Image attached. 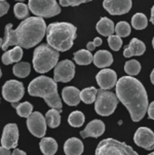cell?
<instances>
[{"mask_svg":"<svg viewBox=\"0 0 154 155\" xmlns=\"http://www.w3.org/2000/svg\"><path fill=\"white\" fill-rule=\"evenodd\" d=\"M19 133L18 128L15 124H8L5 126L3 130V134L1 138L2 147L5 149H12L17 146Z\"/></svg>","mask_w":154,"mask_h":155,"instance_id":"obj_13","label":"cell"},{"mask_svg":"<svg viewBox=\"0 0 154 155\" xmlns=\"http://www.w3.org/2000/svg\"><path fill=\"white\" fill-rule=\"evenodd\" d=\"M117 74L112 69H103L96 75V81L101 89L109 90L117 84Z\"/></svg>","mask_w":154,"mask_h":155,"instance_id":"obj_15","label":"cell"},{"mask_svg":"<svg viewBox=\"0 0 154 155\" xmlns=\"http://www.w3.org/2000/svg\"><path fill=\"white\" fill-rule=\"evenodd\" d=\"M29 132L37 138H43L46 133V121L39 112H34L26 121Z\"/></svg>","mask_w":154,"mask_h":155,"instance_id":"obj_11","label":"cell"},{"mask_svg":"<svg viewBox=\"0 0 154 155\" xmlns=\"http://www.w3.org/2000/svg\"><path fill=\"white\" fill-rule=\"evenodd\" d=\"M95 155H138V153L125 143L109 138L99 143Z\"/></svg>","mask_w":154,"mask_h":155,"instance_id":"obj_7","label":"cell"},{"mask_svg":"<svg viewBox=\"0 0 154 155\" xmlns=\"http://www.w3.org/2000/svg\"><path fill=\"white\" fill-rule=\"evenodd\" d=\"M31 71V65L28 63L21 62L17 63L13 67V73L19 78H25L29 75Z\"/></svg>","mask_w":154,"mask_h":155,"instance_id":"obj_27","label":"cell"},{"mask_svg":"<svg viewBox=\"0 0 154 155\" xmlns=\"http://www.w3.org/2000/svg\"><path fill=\"white\" fill-rule=\"evenodd\" d=\"M40 150L44 155H54L57 152V143L54 139L51 137H44L41 140Z\"/></svg>","mask_w":154,"mask_h":155,"instance_id":"obj_23","label":"cell"},{"mask_svg":"<svg viewBox=\"0 0 154 155\" xmlns=\"http://www.w3.org/2000/svg\"><path fill=\"white\" fill-rule=\"evenodd\" d=\"M23 57V50L19 46H15L12 50L6 51L2 55V62L5 64H10L12 63L19 62Z\"/></svg>","mask_w":154,"mask_h":155,"instance_id":"obj_22","label":"cell"},{"mask_svg":"<svg viewBox=\"0 0 154 155\" xmlns=\"http://www.w3.org/2000/svg\"><path fill=\"white\" fill-rule=\"evenodd\" d=\"M29 7L24 3H17L14 6V13L16 18L24 19L28 16L29 14Z\"/></svg>","mask_w":154,"mask_h":155,"instance_id":"obj_32","label":"cell"},{"mask_svg":"<svg viewBox=\"0 0 154 155\" xmlns=\"http://www.w3.org/2000/svg\"><path fill=\"white\" fill-rule=\"evenodd\" d=\"M28 7L38 17H52L61 12L58 3L54 0H30Z\"/></svg>","mask_w":154,"mask_h":155,"instance_id":"obj_8","label":"cell"},{"mask_svg":"<svg viewBox=\"0 0 154 155\" xmlns=\"http://www.w3.org/2000/svg\"><path fill=\"white\" fill-rule=\"evenodd\" d=\"M74 61L77 64L80 65H88L93 61V55L92 53L85 49H81L74 53Z\"/></svg>","mask_w":154,"mask_h":155,"instance_id":"obj_24","label":"cell"},{"mask_svg":"<svg viewBox=\"0 0 154 155\" xmlns=\"http://www.w3.org/2000/svg\"><path fill=\"white\" fill-rule=\"evenodd\" d=\"M151 22L154 25V5L152 7V13H151Z\"/></svg>","mask_w":154,"mask_h":155,"instance_id":"obj_42","label":"cell"},{"mask_svg":"<svg viewBox=\"0 0 154 155\" xmlns=\"http://www.w3.org/2000/svg\"><path fill=\"white\" fill-rule=\"evenodd\" d=\"M149 155H154V152H153V153H150Z\"/></svg>","mask_w":154,"mask_h":155,"instance_id":"obj_47","label":"cell"},{"mask_svg":"<svg viewBox=\"0 0 154 155\" xmlns=\"http://www.w3.org/2000/svg\"><path fill=\"white\" fill-rule=\"evenodd\" d=\"M64 151L66 155H81L84 152V143L78 138H70L64 143Z\"/></svg>","mask_w":154,"mask_h":155,"instance_id":"obj_19","label":"cell"},{"mask_svg":"<svg viewBox=\"0 0 154 155\" xmlns=\"http://www.w3.org/2000/svg\"><path fill=\"white\" fill-rule=\"evenodd\" d=\"M12 105L15 108L17 114L21 117L28 118L33 114V105L28 102L21 103L18 104H12Z\"/></svg>","mask_w":154,"mask_h":155,"instance_id":"obj_29","label":"cell"},{"mask_svg":"<svg viewBox=\"0 0 154 155\" xmlns=\"http://www.w3.org/2000/svg\"><path fill=\"white\" fill-rule=\"evenodd\" d=\"M104 131H105L104 124L101 120L96 119L90 122L86 125V127L80 133V134L83 138H88V137L98 138L101 135H103Z\"/></svg>","mask_w":154,"mask_h":155,"instance_id":"obj_16","label":"cell"},{"mask_svg":"<svg viewBox=\"0 0 154 155\" xmlns=\"http://www.w3.org/2000/svg\"><path fill=\"white\" fill-rule=\"evenodd\" d=\"M133 6V2L131 0L123 1H113L105 0L103 1V7L107 12L113 15H122L128 13Z\"/></svg>","mask_w":154,"mask_h":155,"instance_id":"obj_14","label":"cell"},{"mask_svg":"<svg viewBox=\"0 0 154 155\" xmlns=\"http://www.w3.org/2000/svg\"><path fill=\"white\" fill-rule=\"evenodd\" d=\"M108 44L111 49L117 52L121 49L123 41H122V38L118 35H111L108 37Z\"/></svg>","mask_w":154,"mask_h":155,"instance_id":"obj_34","label":"cell"},{"mask_svg":"<svg viewBox=\"0 0 154 155\" xmlns=\"http://www.w3.org/2000/svg\"><path fill=\"white\" fill-rule=\"evenodd\" d=\"M28 93L32 96L42 97L48 106L62 112L63 104L57 91L56 82L47 76H39L28 85Z\"/></svg>","mask_w":154,"mask_h":155,"instance_id":"obj_4","label":"cell"},{"mask_svg":"<svg viewBox=\"0 0 154 155\" xmlns=\"http://www.w3.org/2000/svg\"><path fill=\"white\" fill-rule=\"evenodd\" d=\"M97 32L103 36H111L113 35L115 32V26L113 22L108 17H102L96 25Z\"/></svg>","mask_w":154,"mask_h":155,"instance_id":"obj_21","label":"cell"},{"mask_svg":"<svg viewBox=\"0 0 154 155\" xmlns=\"http://www.w3.org/2000/svg\"><path fill=\"white\" fill-rule=\"evenodd\" d=\"M151 81H152V83L154 84V69L152 70V74H151Z\"/></svg>","mask_w":154,"mask_h":155,"instance_id":"obj_43","label":"cell"},{"mask_svg":"<svg viewBox=\"0 0 154 155\" xmlns=\"http://www.w3.org/2000/svg\"><path fill=\"white\" fill-rule=\"evenodd\" d=\"M116 95L127 108L133 122L141 121L149 107L148 94L143 84L133 76H123L116 84Z\"/></svg>","mask_w":154,"mask_h":155,"instance_id":"obj_2","label":"cell"},{"mask_svg":"<svg viewBox=\"0 0 154 155\" xmlns=\"http://www.w3.org/2000/svg\"><path fill=\"white\" fill-rule=\"evenodd\" d=\"M84 115L80 111H74L68 117V124L73 127H81L84 123Z\"/></svg>","mask_w":154,"mask_h":155,"instance_id":"obj_30","label":"cell"},{"mask_svg":"<svg viewBox=\"0 0 154 155\" xmlns=\"http://www.w3.org/2000/svg\"><path fill=\"white\" fill-rule=\"evenodd\" d=\"M75 74V65L70 60H63L57 64L54 72V80L55 82H70Z\"/></svg>","mask_w":154,"mask_h":155,"instance_id":"obj_10","label":"cell"},{"mask_svg":"<svg viewBox=\"0 0 154 155\" xmlns=\"http://www.w3.org/2000/svg\"><path fill=\"white\" fill-rule=\"evenodd\" d=\"M141 69H142L141 64L137 60L127 61L125 63V65H124V71L130 76L137 75L141 72Z\"/></svg>","mask_w":154,"mask_h":155,"instance_id":"obj_31","label":"cell"},{"mask_svg":"<svg viewBox=\"0 0 154 155\" xmlns=\"http://www.w3.org/2000/svg\"><path fill=\"white\" fill-rule=\"evenodd\" d=\"M77 28L70 23L57 22L50 24L46 28L48 45L58 52H65L74 45Z\"/></svg>","mask_w":154,"mask_h":155,"instance_id":"obj_3","label":"cell"},{"mask_svg":"<svg viewBox=\"0 0 154 155\" xmlns=\"http://www.w3.org/2000/svg\"><path fill=\"white\" fill-rule=\"evenodd\" d=\"M9 9V4L6 1L0 0V16L5 15L8 12Z\"/></svg>","mask_w":154,"mask_h":155,"instance_id":"obj_36","label":"cell"},{"mask_svg":"<svg viewBox=\"0 0 154 155\" xmlns=\"http://www.w3.org/2000/svg\"><path fill=\"white\" fill-rule=\"evenodd\" d=\"M152 46H153V48H154V37H153V39H152Z\"/></svg>","mask_w":154,"mask_h":155,"instance_id":"obj_45","label":"cell"},{"mask_svg":"<svg viewBox=\"0 0 154 155\" xmlns=\"http://www.w3.org/2000/svg\"><path fill=\"white\" fill-rule=\"evenodd\" d=\"M148 115L150 119L154 120V101L148 107Z\"/></svg>","mask_w":154,"mask_h":155,"instance_id":"obj_37","label":"cell"},{"mask_svg":"<svg viewBox=\"0 0 154 155\" xmlns=\"http://www.w3.org/2000/svg\"><path fill=\"white\" fill-rule=\"evenodd\" d=\"M59 52L48 44H42L34 51L33 65L37 73L44 74L57 65Z\"/></svg>","mask_w":154,"mask_h":155,"instance_id":"obj_5","label":"cell"},{"mask_svg":"<svg viewBox=\"0 0 154 155\" xmlns=\"http://www.w3.org/2000/svg\"><path fill=\"white\" fill-rule=\"evenodd\" d=\"M0 155H12L8 149H5L4 147H0Z\"/></svg>","mask_w":154,"mask_h":155,"instance_id":"obj_38","label":"cell"},{"mask_svg":"<svg viewBox=\"0 0 154 155\" xmlns=\"http://www.w3.org/2000/svg\"><path fill=\"white\" fill-rule=\"evenodd\" d=\"M12 155H26V153H25V152L19 150V149H15L14 152H13V153H12Z\"/></svg>","mask_w":154,"mask_h":155,"instance_id":"obj_40","label":"cell"},{"mask_svg":"<svg viewBox=\"0 0 154 155\" xmlns=\"http://www.w3.org/2000/svg\"><path fill=\"white\" fill-rule=\"evenodd\" d=\"M115 33L120 37H127L131 34V25L125 21H121L115 25Z\"/></svg>","mask_w":154,"mask_h":155,"instance_id":"obj_33","label":"cell"},{"mask_svg":"<svg viewBox=\"0 0 154 155\" xmlns=\"http://www.w3.org/2000/svg\"><path fill=\"white\" fill-rule=\"evenodd\" d=\"M146 51V46L144 43L137 38H133L128 46L124 48L123 55L125 57H132L142 55Z\"/></svg>","mask_w":154,"mask_h":155,"instance_id":"obj_18","label":"cell"},{"mask_svg":"<svg viewBox=\"0 0 154 155\" xmlns=\"http://www.w3.org/2000/svg\"><path fill=\"white\" fill-rule=\"evenodd\" d=\"M3 42H4V40L2 38H0V47L1 48H2V45H3Z\"/></svg>","mask_w":154,"mask_h":155,"instance_id":"obj_44","label":"cell"},{"mask_svg":"<svg viewBox=\"0 0 154 155\" xmlns=\"http://www.w3.org/2000/svg\"><path fill=\"white\" fill-rule=\"evenodd\" d=\"M119 99L113 92L100 89L98 90L95 100V112L101 116H109L113 114L118 105Z\"/></svg>","mask_w":154,"mask_h":155,"instance_id":"obj_6","label":"cell"},{"mask_svg":"<svg viewBox=\"0 0 154 155\" xmlns=\"http://www.w3.org/2000/svg\"><path fill=\"white\" fill-rule=\"evenodd\" d=\"M134 143L147 150L152 151L154 149V133L147 127H140L134 134Z\"/></svg>","mask_w":154,"mask_h":155,"instance_id":"obj_12","label":"cell"},{"mask_svg":"<svg viewBox=\"0 0 154 155\" xmlns=\"http://www.w3.org/2000/svg\"><path fill=\"white\" fill-rule=\"evenodd\" d=\"M86 47H87V50L88 51H93V50H94L95 49V45L93 44V42H89L88 44H87V45H86Z\"/></svg>","mask_w":154,"mask_h":155,"instance_id":"obj_39","label":"cell"},{"mask_svg":"<svg viewBox=\"0 0 154 155\" xmlns=\"http://www.w3.org/2000/svg\"><path fill=\"white\" fill-rule=\"evenodd\" d=\"M1 75H2V72H1V69H0V77H1Z\"/></svg>","mask_w":154,"mask_h":155,"instance_id":"obj_46","label":"cell"},{"mask_svg":"<svg viewBox=\"0 0 154 155\" xmlns=\"http://www.w3.org/2000/svg\"><path fill=\"white\" fill-rule=\"evenodd\" d=\"M132 25L136 30H143L148 25V19L143 13H136L132 18Z\"/></svg>","mask_w":154,"mask_h":155,"instance_id":"obj_28","label":"cell"},{"mask_svg":"<svg viewBox=\"0 0 154 155\" xmlns=\"http://www.w3.org/2000/svg\"><path fill=\"white\" fill-rule=\"evenodd\" d=\"M46 28L44 20L38 16L25 19L15 30L13 25L8 24L5 28L2 49L5 51L11 45L26 49L32 48L43 40Z\"/></svg>","mask_w":154,"mask_h":155,"instance_id":"obj_1","label":"cell"},{"mask_svg":"<svg viewBox=\"0 0 154 155\" xmlns=\"http://www.w3.org/2000/svg\"><path fill=\"white\" fill-rule=\"evenodd\" d=\"M93 64L99 68L110 66L113 62V54L107 50H99L93 55Z\"/></svg>","mask_w":154,"mask_h":155,"instance_id":"obj_20","label":"cell"},{"mask_svg":"<svg viewBox=\"0 0 154 155\" xmlns=\"http://www.w3.org/2000/svg\"><path fill=\"white\" fill-rule=\"evenodd\" d=\"M2 94L5 101L11 104H16L25 94L24 85L17 80H9L3 85Z\"/></svg>","mask_w":154,"mask_h":155,"instance_id":"obj_9","label":"cell"},{"mask_svg":"<svg viewBox=\"0 0 154 155\" xmlns=\"http://www.w3.org/2000/svg\"><path fill=\"white\" fill-rule=\"evenodd\" d=\"M81 92L74 86L64 87L62 91V97L64 102L69 106H76L81 101Z\"/></svg>","mask_w":154,"mask_h":155,"instance_id":"obj_17","label":"cell"},{"mask_svg":"<svg viewBox=\"0 0 154 155\" xmlns=\"http://www.w3.org/2000/svg\"><path fill=\"white\" fill-rule=\"evenodd\" d=\"M97 94H98V90L95 87L91 86V87L84 88V90H82L81 94H80V97H81V100L84 104H91L93 102H95Z\"/></svg>","mask_w":154,"mask_h":155,"instance_id":"obj_26","label":"cell"},{"mask_svg":"<svg viewBox=\"0 0 154 155\" xmlns=\"http://www.w3.org/2000/svg\"><path fill=\"white\" fill-rule=\"evenodd\" d=\"M59 3L62 6H68V5L77 6L81 4L87 3V1H85V0H79V1H76V0H61Z\"/></svg>","mask_w":154,"mask_h":155,"instance_id":"obj_35","label":"cell"},{"mask_svg":"<svg viewBox=\"0 0 154 155\" xmlns=\"http://www.w3.org/2000/svg\"><path fill=\"white\" fill-rule=\"evenodd\" d=\"M102 39L100 38V37H96V38H94V40H93V44L95 45V46H100L101 45H102Z\"/></svg>","mask_w":154,"mask_h":155,"instance_id":"obj_41","label":"cell"},{"mask_svg":"<svg viewBox=\"0 0 154 155\" xmlns=\"http://www.w3.org/2000/svg\"><path fill=\"white\" fill-rule=\"evenodd\" d=\"M45 121L46 124L50 128H56L61 124V115L60 112L56 109L49 110L45 114Z\"/></svg>","mask_w":154,"mask_h":155,"instance_id":"obj_25","label":"cell"}]
</instances>
